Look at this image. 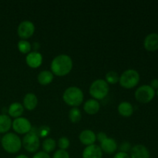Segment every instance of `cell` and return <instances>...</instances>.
I'll list each match as a JSON object with an SVG mask.
<instances>
[{
	"instance_id": "cell-1",
	"label": "cell",
	"mask_w": 158,
	"mask_h": 158,
	"mask_svg": "<svg viewBox=\"0 0 158 158\" xmlns=\"http://www.w3.org/2000/svg\"><path fill=\"white\" fill-rule=\"evenodd\" d=\"M51 72L57 77H64L69 74L73 69V60L66 54H60L56 56L51 63Z\"/></svg>"
},
{
	"instance_id": "cell-2",
	"label": "cell",
	"mask_w": 158,
	"mask_h": 158,
	"mask_svg": "<svg viewBox=\"0 0 158 158\" xmlns=\"http://www.w3.org/2000/svg\"><path fill=\"white\" fill-rule=\"evenodd\" d=\"M63 99L69 106L77 107L83 102L84 95L83 91L77 86H69L63 93Z\"/></svg>"
},
{
	"instance_id": "cell-3",
	"label": "cell",
	"mask_w": 158,
	"mask_h": 158,
	"mask_svg": "<svg viewBox=\"0 0 158 158\" xmlns=\"http://www.w3.org/2000/svg\"><path fill=\"white\" fill-rule=\"evenodd\" d=\"M2 147L6 152L9 154H15L22 148V140L19 136L13 133H7L1 140Z\"/></svg>"
},
{
	"instance_id": "cell-4",
	"label": "cell",
	"mask_w": 158,
	"mask_h": 158,
	"mask_svg": "<svg viewBox=\"0 0 158 158\" xmlns=\"http://www.w3.org/2000/svg\"><path fill=\"white\" fill-rule=\"evenodd\" d=\"M109 91V84L106 80L98 79L91 83L89 92L93 98L97 100H101L107 96Z\"/></svg>"
},
{
	"instance_id": "cell-5",
	"label": "cell",
	"mask_w": 158,
	"mask_h": 158,
	"mask_svg": "<svg viewBox=\"0 0 158 158\" xmlns=\"http://www.w3.org/2000/svg\"><path fill=\"white\" fill-rule=\"evenodd\" d=\"M140 81V74L135 69H130L124 71L120 77L119 83L125 89H132L135 87Z\"/></svg>"
},
{
	"instance_id": "cell-6",
	"label": "cell",
	"mask_w": 158,
	"mask_h": 158,
	"mask_svg": "<svg viewBox=\"0 0 158 158\" xmlns=\"http://www.w3.org/2000/svg\"><path fill=\"white\" fill-rule=\"evenodd\" d=\"M22 146L29 153H35L40 147V137L35 132L31 131L23 137L22 140Z\"/></svg>"
},
{
	"instance_id": "cell-7",
	"label": "cell",
	"mask_w": 158,
	"mask_h": 158,
	"mask_svg": "<svg viewBox=\"0 0 158 158\" xmlns=\"http://www.w3.org/2000/svg\"><path fill=\"white\" fill-rule=\"evenodd\" d=\"M156 92L150 85L140 86L135 91V98L141 103H148L151 102L155 97Z\"/></svg>"
},
{
	"instance_id": "cell-8",
	"label": "cell",
	"mask_w": 158,
	"mask_h": 158,
	"mask_svg": "<svg viewBox=\"0 0 158 158\" xmlns=\"http://www.w3.org/2000/svg\"><path fill=\"white\" fill-rule=\"evenodd\" d=\"M14 131L19 134H26L32 130V124L28 119L25 117H18L13 120L12 124Z\"/></svg>"
},
{
	"instance_id": "cell-9",
	"label": "cell",
	"mask_w": 158,
	"mask_h": 158,
	"mask_svg": "<svg viewBox=\"0 0 158 158\" xmlns=\"http://www.w3.org/2000/svg\"><path fill=\"white\" fill-rule=\"evenodd\" d=\"M35 32V26L30 21H23L20 23L17 28V33L18 35L23 40L30 38Z\"/></svg>"
},
{
	"instance_id": "cell-10",
	"label": "cell",
	"mask_w": 158,
	"mask_h": 158,
	"mask_svg": "<svg viewBox=\"0 0 158 158\" xmlns=\"http://www.w3.org/2000/svg\"><path fill=\"white\" fill-rule=\"evenodd\" d=\"M26 62L30 68L32 69L38 68L43 63V56L37 51H32L27 54L26 57Z\"/></svg>"
},
{
	"instance_id": "cell-11",
	"label": "cell",
	"mask_w": 158,
	"mask_h": 158,
	"mask_svg": "<svg viewBox=\"0 0 158 158\" xmlns=\"http://www.w3.org/2000/svg\"><path fill=\"white\" fill-rule=\"evenodd\" d=\"M82 157L83 158H102L103 151L98 145H89L83 150Z\"/></svg>"
},
{
	"instance_id": "cell-12",
	"label": "cell",
	"mask_w": 158,
	"mask_h": 158,
	"mask_svg": "<svg viewBox=\"0 0 158 158\" xmlns=\"http://www.w3.org/2000/svg\"><path fill=\"white\" fill-rule=\"evenodd\" d=\"M143 46L146 50L150 52L157 51L158 49V34L153 32L147 35L143 40Z\"/></svg>"
},
{
	"instance_id": "cell-13",
	"label": "cell",
	"mask_w": 158,
	"mask_h": 158,
	"mask_svg": "<svg viewBox=\"0 0 158 158\" xmlns=\"http://www.w3.org/2000/svg\"><path fill=\"white\" fill-rule=\"evenodd\" d=\"M79 139L83 145H86L87 147L89 145L95 144V142L97 140V135L91 130H84L80 133Z\"/></svg>"
},
{
	"instance_id": "cell-14",
	"label": "cell",
	"mask_w": 158,
	"mask_h": 158,
	"mask_svg": "<svg viewBox=\"0 0 158 158\" xmlns=\"http://www.w3.org/2000/svg\"><path fill=\"white\" fill-rule=\"evenodd\" d=\"M131 158H150V152L148 148L142 144H137L131 150Z\"/></svg>"
},
{
	"instance_id": "cell-15",
	"label": "cell",
	"mask_w": 158,
	"mask_h": 158,
	"mask_svg": "<svg viewBox=\"0 0 158 158\" xmlns=\"http://www.w3.org/2000/svg\"><path fill=\"white\" fill-rule=\"evenodd\" d=\"M100 147L102 151L109 154H114L118 148L117 141L114 138H110V137H107L104 140H103L100 143Z\"/></svg>"
},
{
	"instance_id": "cell-16",
	"label": "cell",
	"mask_w": 158,
	"mask_h": 158,
	"mask_svg": "<svg viewBox=\"0 0 158 158\" xmlns=\"http://www.w3.org/2000/svg\"><path fill=\"white\" fill-rule=\"evenodd\" d=\"M100 105L98 100L95 99H89L85 102L83 105V110L86 114L89 115H94V114H97L100 110Z\"/></svg>"
},
{
	"instance_id": "cell-17",
	"label": "cell",
	"mask_w": 158,
	"mask_h": 158,
	"mask_svg": "<svg viewBox=\"0 0 158 158\" xmlns=\"http://www.w3.org/2000/svg\"><path fill=\"white\" fill-rule=\"evenodd\" d=\"M38 104L37 97L32 93H28L23 98V106L28 110H33Z\"/></svg>"
},
{
	"instance_id": "cell-18",
	"label": "cell",
	"mask_w": 158,
	"mask_h": 158,
	"mask_svg": "<svg viewBox=\"0 0 158 158\" xmlns=\"http://www.w3.org/2000/svg\"><path fill=\"white\" fill-rule=\"evenodd\" d=\"M24 112V106L23 104L18 102H15L10 104L8 109V114L9 117H13V118H18L23 115Z\"/></svg>"
},
{
	"instance_id": "cell-19",
	"label": "cell",
	"mask_w": 158,
	"mask_h": 158,
	"mask_svg": "<svg viewBox=\"0 0 158 158\" xmlns=\"http://www.w3.org/2000/svg\"><path fill=\"white\" fill-rule=\"evenodd\" d=\"M134 106L129 102H122L118 106V112L122 117H129L134 114Z\"/></svg>"
},
{
	"instance_id": "cell-20",
	"label": "cell",
	"mask_w": 158,
	"mask_h": 158,
	"mask_svg": "<svg viewBox=\"0 0 158 158\" xmlns=\"http://www.w3.org/2000/svg\"><path fill=\"white\" fill-rule=\"evenodd\" d=\"M54 75L51 71L49 70H43L39 73L37 80L40 84L43 85V86H46L51 83L53 80Z\"/></svg>"
},
{
	"instance_id": "cell-21",
	"label": "cell",
	"mask_w": 158,
	"mask_h": 158,
	"mask_svg": "<svg viewBox=\"0 0 158 158\" xmlns=\"http://www.w3.org/2000/svg\"><path fill=\"white\" fill-rule=\"evenodd\" d=\"M12 121L10 117L6 114L0 115V134L7 133L12 127Z\"/></svg>"
},
{
	"instance_id": "cell-22",
	"label": "cell",
	"mask_w": 158,
	"mask_h": 158,
	"mask_svg": "<svg viewBox=\"0 0 158 158\" xmlns=\"http://www.w3.org/2000/svg\"><path fill=\"white\" fill-rule=\"evenodd\" d=\"M42 147H43V151L47 153V154H49V153L52 152V151L56 149V140L52 138H46V140L43 142Z\"/></svg>"
},
{
	"instance_id": "cell-23",
	"label": "cell",
	"mask_w": 158,
	"mask_h": 158,
	"mask_svg": "<svg viewBox=\"0 0 158 158\" xmlns=\"http://www.w3.org/2000/svg\"><path fill=\"white\" fill-rule=\"evenodd\" d=\"M69 118L72 123H78L82 118V114L81 112H80V109H78L77 107H73L72 109L69 110Z\"/></svg>"
},
{
	"instance_id": "cell-24",
	"label": "cell",
	"mask_w": 158,
	"mask_h": 158,
	"mask_svg": "<svg viewBox=\"0 0 158 158\" xmlns=\"http://www.w3.org/2000/svg\"><path fill=\"white\" fill-rule=\"evenodd\" d=\"M17 46H18V49L19 50V52L23 54L29 53L32 49V45L26 40H20L18 43Z\"/></svg>"
},
{
	"instance_id": "cell-25",
	"label": "cell",
	"mask_w": 158,
	"mask_h": 158,
	"mask_svg": "<svg viewBox=\"0 0 158 158\" xmlns=\"http://www.w3.org/2000/svg\"><path fill=\"white\" fill-rule=\"evenodd\" d=\"M120 80L118 73L115 71H110L106 74V82L108 84H116Z\"/></svg>"
},
{
	"instance_id": "cell-26",
	"label": "cell",
	"mask_w": 158,
	"mask_h": 158,
	"mask_svg": "<svg viewBox=\"0 0 158 158\" xmlns=\"http://www.w3.org/2000/svg\"><path fill=\"white\" fill-rule=\"evenodd\" d=\"M31 131L35 132L40 137H47L49 134V133H50V128L47 126H42L41 127L38 128V129H36L35 131L32 130V128Z\"/></svg>"
},
{
	"instance_id": "cell-27",
	"label": "cell",
	"mask_w": 158,
	"mask_h": 158,
	"mask_svg": "<svg viewBox=\"0 0 158 158\" xmlns=\"http://www.w3.org/2000/svg\"><path fill=\"white\" fill-rule=\"evenodd\" d=\"M57 144H58L59 148L60 150H65V151H66V149L69 148L70 142H69V140L67 137H62L59 139L58 142H57Z\"/></svg>"
},
{
	"instance_id": "cell-28",
	"label": "cell",
	"mask_w": 158,
	"mask_h": 158,
	"mask_svg": "<svg viewBox=\"0 0 158 158\" xmlns=\"http://www.w3.org/2000/svg\"><path fill=\"white\" fill-rule=\"evenodd\" d=\"M52 158H69V154L65 150L59 149L54 153Z\"/></svg>"
},
{
	"instance_id": "cell-29",
	"label": "cell",
	"mask_w": 158,
	"mask_h": 158,
	"mask_svg": "<svg viewBox=\"0 0 158 158\" xmlns=\"http://www.w3.org/2000/svg\"><path fill=\"white\" fill-rule=\"evenodd\" d=\"M131 145L129 142L127 141H124L120 144V152H124V153H127L128 151H131Z\"/></svg>"
},
{
	"instance_id": "cell-30",
	"label": "cell",
	"mask_w": 158,
	"mask_h": 158,
	"mask_svg": "<svg viewBox=\"0 0 158 158\" xmlns=\"http://www.w3.org/2000/svg\"><path fill=\"white\" fill-rule=\"evenodd\" d=\"M32 158H51V157L47 153L44 152V151H40V152H37L36 154L32 157Z\"/></svg>"
},
{
	"instance_id": "cell-31",
	"label": "cell",
	"mask_w": 158,
	"mask_h": 158,
	"mask_svg": "<svg viewBox=\"0 0 158 158\" xmlns=\"http://www.w3.org/2000/svg\"><path fill=\"white\" fill-rule=\"evenodd\" d=\"M114 158H131L129 154L127 153H124V152H118L114 155Z\"/></svg>"
},
{
	"instance_id": "cell-32",
	"label": "cell",
	"mask_w": 158,
	"mask_h": 158,
	"mask_svg": "<svg viewBox=\"0 0 158 158\" xmlns=\"http://www.w3.org/2000/svg\"><path fill=\"white\" fill-rule=\"evenodd\" d=\"M107 137H108L107 135H106V134H105V133H103V132L98 133V134H97V139L99 140V141L100 142V143H101L103 140H104L105 139L107 138Z\"/></svg>"
},
{
	"instance_id": "cell-33",
	"label": "cell",
	"mask_w": 158,
	"mask_h": 158,
	"mask_svg": "<svg viewBox=\"0 0 158 158\" xmlns=\"http://www.w3.org/2000/svg\"><path fill=\"white\" fill-rule=\"evenodd\" d=\"M150 86L155 90V89H158V79H154L151 80V85Z\"/></svg>"
},
{
	"instance_id": "cell-34",
	"label": "cell",
	"mask_w": 158,
	"mask_h": 158,
	"mask_svg": "<svg viewBox=\"0 0 158 158\" xmlns=\"http://www.w3.org/2000/svg\"><path fill=\"white\" fill-rule=\"evenodd\" d=\"M40 47V45H39L38 43H34L33 45L32 46V48H33L35 50H36V49H38V48Z\"/></svg>"
},
{
	"instance_id": "cell-35",
	"label": "cell",
	"mask_w": 158,
	"mask_h": 158,
	"mask_svg": "<svg viewBox=\"0 0 158 158\" xmlns=\"http://www.w3.org/2000/svg\"><path fill=\"white\" fill-rule=\"evenodd\" d=\"M15 158H29V157H28L26 155H25V154H20V155H18Z\"/></svg>"
},
{
	"instance_id": "cell-36",
	"label": "cell",
	"mask_w": 158,
	"mask_h": 158,
	"mask_svg": "<svg viewBox=\"0 0 158 158\" xmlns=\"http://www.w3.org/2000/svg\"><path fill=\"white\" fill-rule=\"evenodd\" d=\"M157 96H158V89H157Z\"/></svg>"
}]
</instances>
